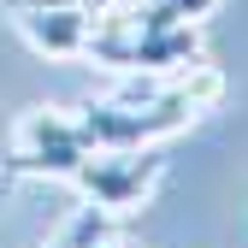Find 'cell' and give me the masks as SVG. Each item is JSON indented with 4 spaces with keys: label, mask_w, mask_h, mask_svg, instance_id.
Returning a JSON list of instances; mask_svg holds the SVG:
<instances>
[{
    "label": "cell",
    "mask_w": 248,
    "mask_h": 248,
    "mask_svg": "<svg viewBox=\"0 0 248 248\" xmlns=\"http://www.w3.org/2000/svg\"><path fill=\"white\" fill-rule=\"evenodd\" d=\"M219 95H225V77L201 59L183 71H130L118 95L77 107V124L89 148H148V142L189 130Z\"/></svg>",
    "instance_id": "6da1fadb"
},
{
    "label": "cell",
    "mask_w": 248,
    "mask_h": 248,
    "mask_svg": "<svg viewBox=\"0 0 248 248\" xmlns=\"http://www.w3.org/2000/svg\"><path fill=\"white\" fill-rule=\"evenodd\" d=\"M89 154L95 148H89L77 112L30 107L18 118V130H12V148L0 154V177H59V183H71Z\"/></svg>",
    "instance_id": "7a4b0ae2"
},
{
    "label": "cell",
    "mask_w": 248,
    "mask_h": 248,
    "mask_svg": "<svg viewBox=\"0 0 248 248\" xmlns=\"http://www.w3.org/2000/svg\"><path fill=\"white\" fill-rule=\"evenodd\" d=\"M166 177V154L160 148H95L89 160L77 166V195L83 201H95L107 219H124V213H136L148 195H154V183Z\"/></svg>",
    "instance_id": "3957f363"
},
{
    "label": "cell",
    "mask_w": 248,
    "mask_h": 248,
    "mask_svg": "<svg viewBox=\"0 0 248 248\" xmlns=\"http://www.w3.org/2000/svg\"><path fill=\"white\" fill-rule=\"evenodd\" d=\"M95 65L112 71H183L201 59V30L195 24H166V30H130V24H107L95 18V36H89V53Z\"/></svg>",
    "instance_id": "277c9868"
},
{
    "label": "cell",
    "mask_w": 248,
    "mask_h": 248,
    "mask_svg": "<svg viewBox=\"0 0 248 248\" xmlns=\"http://www.w3.org/2000/svg\"><path fill=\"white\" fill-rule=\"evenodd\" d=\"M18 36L47 59H83L95 36V6H24L12 12Z\"/></svg>",
    "instance_id": "5b68a950"
},
{
    "label": "cell",
    "mask_w": 248,
    "mask_h": 248,
    "mask_svg": "<svg viewBox=\"0 0 248 248\" xmlns=\"http://www.w3.org/2000/svg\"><path fill=\"white\" fill-rule=\"evenodd\" d=\"M219 0H95V18L130 24V30H166V24H201Z\"/></svg>",
    "instance_id": "8992f818"
},
{
    "label": "cell",
    "mask_w": 248,
    "mask_h": 248,
    "mask_svg": "<svg viewBox=\"0 0 248 248\" xmlns=\"http://www.w3.org/2000/svg\"><path fill=\"white\" fill-rule=\"evenodd\" d=\"M107 225H112L107 213H101L95 201H83V207H77V219H71L65 231H59L47 248H89V242H101V236H107Z\"/></svg>",
    "instance_id": "52a82bcc"
},
{
    "label": "cell",
    "mask_w": 248,
    "mask_h": 248,
    "mask_svg": "<svg viewBox=\"0 0 248 248\" xmlns=\"http://www.w3.org/2000/svg\"><path fill=\"white\" fill-rule=\"evenodd\" d=\"M6 12H24V6H89V0H0Z\"/></svg>",
    "instance_id": "ba28073f"
},
{
    "label": "cell",
    "mask_w": 248,
    "mask_h": 248,
    "mask_svg": "<svg viewBox=\"0 0 248 248\" xmlns=\"http://www.w3.org/2000/svg\"><path fill=\"white\" fill-rule=\"evenodd\" d=\"M112 248H142V242H112Z\"/></svg>",
    "instance_id": "9c48e42d"
},
{
    "label": "cell",
    "mask_w": 248,
    "mask_h": 248,
    "mask_svg": "<svg viewBox=\"0 0 248 248\" xmlns=\"http://www.w3.org/2000/svg\"><path fill=\"white\" fill-rule=\"evenodd\" d=\"M89 248H112V242H107V236H101V242H89Z\"/></svg>",
    "instance_id": "30bf717a"
}]
</instances>
